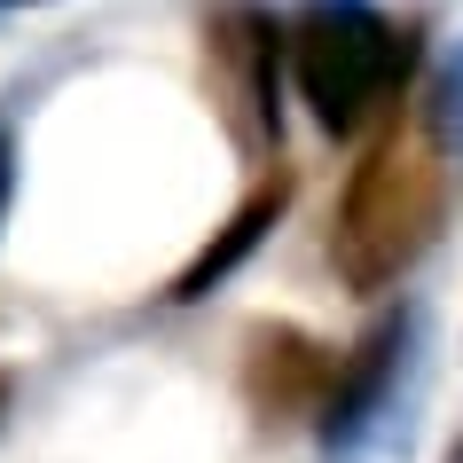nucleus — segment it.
Returning a JSON list of instances; mask_svg holds the SVG:
<instances>
[{"label": "nucleus", "mask_w": 463, "mask_h": 463, "mask_svg": "<svg viewBox=\"0 0 463 463\" xmlns=\"http://www.w3.org/2000/svg\"><path fill=\"white\" fill-rule=\"evenodd\" d=\"M439 213H448V149L432 142V126H385L362 149V165L345 173L338 220H330V268L345 291H392L401 275L432 251Z\"/></svg>", "instance_id": "obj_1"}, {"label": "nucleus", "mask_w": 463, "mask_h": 463, "mask_svg": "<svg viewBox=\"0 0 463 463\" xmlns=\"http://www.w3.org/2000/svg\"><path fill=\"white\" fill-rule=\"evenodd\" d=\"M416 71V32L377 0H298L291 16V87L322 134H362L385 118Z\"/></svg>", "instance_id": "obj_2"}, {"label": "nucleus", "mask_w": 463, "mask_h": 463, "mask_svg": "<svg viewBox=\"0 0 463 463\" xmlns=\"http://www.w3.org/2000/svg\"><path fill=\"white\" fill-rule=\"evenodd\" d=\"M283 63H291V24H275L260 0H228V8L204 16L213 102L251 165H283V102H275Z\"/></svg>", "instance_id": "obj_3"}, {"label": "nucleus", "mask_w": 463, "mask_h": 463, "mask_svg": "<svg viewBox=\"0 0 463 463\" xmlns=\"http://www.w3.org/2000/svg\"><path fill=\"white\" fill-rule=\"evenodd\" d=\"M338 369H345V354L322 345L315 330H298V322H251L236 377H244L251 416L268 432H291V424H322L330 392H338Z\"/></svg>", "instance_id": "obj_4"}, {"label": "nucleus", "mask_w": 463, "mask_h": 463, "mask_svg": "<svg viewBox=\"0 0 463 463\" xmlns=\"http://www.w3.org/2000/svg\"><path fill=\"white\" fill-rule=\"evenodd\" d=\"M291 196H298L291 165H268V173H260V181L244 189V204H236V213L213 228V244H204L189 268L173 275V291H165V298H173V307H196V298H213V283H228V275H236L251 251L275 236V220L291 213Z\"/></svg>", "instance_id": "obj_5"}, {"label": "nucleus", "mask_w": 463, "mask_h": 463, "mask_svg": "<svg viewBox=\"0 0 463 463\" xmlns=\"http://www.w3.org/2000/svg\"><path fill=\"white\" fill-rule=\"evenodd\" d=\"M409 338H416L409 307L385 315V322H369L362 338H354V354H345V369H338V392H330V409H322V439H330V448H354V439L369 432V416L392 401V377H401Z\"/></svg>", "instance_id": "obj_6"}, {"label": "nucleus", "mask_w": 463, "mask_h": 463, "mask_svg": "<svg viewBox=\"0 0 463 463\" xmlns=\"http://www.w3.org/2000/svg\"><path fill=\"white\" fill-rule=\"evenodd\" d=\"M424 126H432L439 149H463V48L448 55V71H439L432 87V110H424Z\"/></svg>", "instance_id": "obj_7"}, {"label": "nucleus", "mask_w": 463, "mask_h": 463, "mask_svg": "<svg viewBox=\"0 0 463 463\" xmlns=\"http://www.w3.org/2000/svg\"><path fill=\"white\" fill-rule=\"evenodd\" d=\"M8 196H16V142H8V126H0V220H8Z\"/></svg>", "instance_id": "obj_8"}, {"label": "nucleus", "mask_w": 463, "mask_h": 463, "mask_svg": "<svg viewBox=\"0 0 463 463\" xmlns=\"http://www.w3.org/2000/svg\"><path fill=\"white\" fill-rule=\"evenodd\" d=\"M0 416H8V369H0Z\"/></svg>", "instance_id": "obj_9"}, {"label": "nucleus", "mask_w": 463, "mask_h": 463, "mask_svg": "<svg viewBox=\"0 0 463 463\" xmlns=\"http://www.w3.org/2000/svg\"><path fill=\"white\" fill-rule=\"evenodd\" d=\"M448 463H463V439H456V456H448Z\"/></svg>", "instance_id": "obj_10"}]
</instances>
